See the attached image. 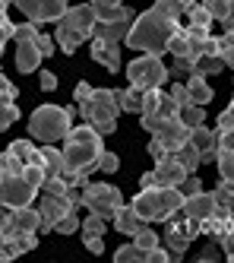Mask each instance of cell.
<instances>
[{
	"label": "cell",
	"mask_w": 234,
	"mask_h": 263,
	"mask_svg": "<svg viewBox=\"0 0 234 263\" xmlns=\"http://www.w3.org/2000/svg\"><path fill=\"white\" fill-rule=\"evenodd\" d=\"M231 102H234V99H231Z\"/></svg>",
	"instance_id": "60"
},
{
	"label": "cell",
	"mask_w": 234,
	"mask_h": 263,
	"mask_svg": "<svg viewBox=\"0 0 234 263\" xmlns=\"http://www.w3.org/2000/svg\"><path fill=\"white\" fill-rule=\"evenodd\" d=\"M152 175H155V187H178V184L187 178V168L174 159V153H168V156H162V159H155Z\"/></svg>",
	"instance_id": "14"
},
{
	"label": "cell",
	"mask_w": 234,
	"mask_h": 263,
	"mask_svg": "<svg viewBox=\"0 0 234 263\" xmlns=\"http://www.w3.org/2000/svg\"><path fill=\"white\" fill-rule=\"evenodd\" d=\"M76 229H80V219H76V210H73V213H67L61 222L54 225V232H61V235H70V232H76Z\"/></svg>",
	"instance_id": "43"
},
{
	"label": "cell",
	"mask_w": 234,
	"mask_h": 263,
	"mask_svg": "<svg viewBox=\"0 0 234 263\" xmlns=\"http://www.w3.org/2000/svg\"><path fill=\"white\" fill-rule=\"evenodd\" d=\"M178 118L187 124V127H197V124H206V108L203 105H181L178 108Z\"/></svg>",
	"instance_id": "30"
},
{
	"label": "cell",
	"mask_w": 234,
	"mask_h": 263,
	"mask_svg": "<svg viewBox=\"0 0 234 263\" xmlns=\"http://www.w3.org/2000/svg\"><path fill=\"white\" fill-rule=\"evenodd\" d=\"M178 102H174L168 92H165V99H162V105H159V111H155V115H140L143 118V130L149 127V124H155V121H168V118H178Z\"/></svg>",
	"instance_id": "27"
},
{
	"label": "cell",
	"mask_w": 234,
	"mask_h": 263,
	"mask_svg": "<svg viewBox=\"0 0 234 263\" xmlns=\"http://www.w3.org/2000/svg\"><path fill=\"white\" fill-rule=\"evenodd\" d=\"M4 156L19 159L23 165H29V162H42V156H38V149H35L32 140H16V143H10V146L4 149Z\"/></svg>",
	"instance_id": "23"
},
{
	"label": "cell",
	"mask_w": 234,
	"mask_h": 263,
	"mask_svg": "<svg viewBox=\"0 0 234 263\" xmlns=\"http://www.w3.org/2000/svg\"><path fill=\"white\" fill-rule=\"evenodd\" d=\"M19 121V105L16 99H0V130H7Z\"/></svg>",
	"instance_id": "33"
},
{
	"label": "cell",
	"mask_w": 234,
	"mask_h": 263,
	"mask_svg": "<svg viewBox=\"0 0 234 263\" xmlns=\"http://www.w3.org/2000/svg\"><path fill=\"white\" fill-rule=\"evenodd\" d=\"M184 194L178 187H140L133 197V210L140 213L143 222H168L174 213H181Z\"/></svg>",
	"instance_id": "3"
},
{
	"label": "cell",
	"mask_w": 234,
	"mask_h": 263,
	"mask_svg": "<svg viewBox=\"0 0 234 263\" xmlns=\"http://www.w3.org/2000/svg\"><path fill=\"white\" fill-rule=\"evenodd\" d=\"M149 134L165 146V153H178V149L190 140V127L181 121V118H168V121H155L146 127Z\"/></svg>",
	"instance_id": "12"
},
{
	"label": "cell",
	"mask_w": 234,
	"mask_h": 263,
	"mask_svg": "<svg viewBox=\"0 0 234 263\" xmlns=\"http://www.w3.org/2000/svg\"><path fill=\"white\" fill-rule=\"evenodd\" d=\"M168 96L178 102V105H190V92H187V83H174V86H168L165 89Z\"/></svg>",
	"instance_id": "44"
},
{
	"label": "cell",
	"mask_w": 234,
	"mask_h": 263,
	"mask_svg": "<svg viewBox=\"0 0 234 263\" xmlns=\"http://www.w3.org/2000/svg\"><path fill=\"white\" fill-rule=\"evenodd\" d=\"M10 7H13V0H0V13H7Z\"/></svg>",
	"instance_id": "57"
},
{
	"label": "cell",
	"mask_w": 234,
	"mask_h": 263,
	"mask_svg": "<svg viewBox=\"0 0 234 263\" xmlns=\"http://www.w3.org/2000/svg\"><path fill=\"white\" fill-rule=\"evenodd\" d=\"M187 92H190V102L193 105H209L212 102V86L206 83V77H187Z\"/></svg>",
	"instance_id": "25"
},
{
	"label": "cell",
	"mask_w": 234,
	"mask_h": 263,
	"mask_svg": "<svg viewBox=\"0 0 234 263\" xmlns=\"http://www.w3.org/2000/svg\"><path fill=\"white\" fill-rule=\"evenodd\" d=\"M121 203H124V197H121V191H117L114 184H102V181H86L83 184V206L89 213L102 216L105 222L117 216Z\"/></svg>",
	"instance_id": "8"
},
{
	"label": "cell",
	"mask_w": 234,
	"mask_h": 263,
	"mask_svg": "<svg viewBox=\"0 0 234 263\" xmlns=\"http://www.w3.org/2000/svg\"><path fill=\"white\" fill-rule=\"evenodd\" d=\"M42 58L45 54L38 51L35 42H16V70L19 73H35L42 67Z\"/></svg>",
	"instance_id": "20"
},
{
	"label": "cell",
	"mask_w": 234,
	"mask_h": 263,
	"mask_svg": "<svg viewBox=\"0 0 234 263\" xmlns=\"http://www.w3.org/2000/svg\"><path fill=\"white\" fill-rule=\"evenodd\" d=\"M174 159H178V162L187 168V175H197V168L203 165V159H200V153H197V146H193L190 140L178 149V153H174Z\"/></svg>",
	"instance_id": "28"
},
{
	"label": "cell",
	"mask_w": 234,
	"mask_h": 263,
	"mask_svg": "<svg viewBox=\"0 0 234 263\" xmlns=\"http://www.w3.org/2000/svg\"><path fill=\"white\" fill-rule=\"evenodd\" d=\"M117 168H121V159H117V153H105L99 156V165H95V172H105V175H114Z\"/></svg>",
	"instance_id": "39"
},
{
	"label": "cell",
	"mask_w": 234,
	"mask_h": 263,
	"mask_svg": "<svg viewBox=\"0 0 234 263\" xmlns=\"http://www.w3.org/2000/svg\"><path fill=\"white\" fill-rule=\"evenodd\" d=\"M111 222H114V229L121 232V235H130V238H133V235L146 225V222L140 219V213L133 210V203H130V206H124V203H121V210H117V216H114Z\"/></svg>",
	"instance_id": "21"
},
{
	"label": "cell",
	"mask_w": 234,
	"mask_h": 263,
	"mask_svg": "<svg viewBox=\"0 0 234 263\" xmlns=\"http://www.w3.org/2000/svg\"><path fill=\"white\" fill-rule=\"evenodd\" d=\"M187 20H190V26H197V29H209V26H212V16L203 10V4L190 7V10H187Z\"/></svg>",
	"instance_id": "38"
},
{
	"label": "cell",
	"mask_w": 234,
	"mask_h": 263,
	"mask_svg": "<svg viewBox=\"0 0 234 263\" xmlns=\"http://www.w3.org/2000/svg\"><path fill=\"white\" fill-rule=\"evenodd\" d=\"M89 7L95 13V23H117L133 13L124 0H89Z\"/></svg>",
	"instance_id": "17"
},
{
	"label": "cell",
	"mask_w": 234,
	"mask_h": 263,
	"mask_svg": "<svg viewBox=\"0 0 234 263\" xmlns=\"http://www.w3.org/2000/svg\"><path fill=\"white\" fill-rule=\"evenodd\" d=\"M216 165H219L222 184H228L231 191H234V153H228V149H219V156H216Z\"/></svg>",
	"instance_id": "29"
},
{
	"label": "cell",
	"mask_w": 234,
	"mask_h": 263,
	"mask_svg": "<svg viewBox=\"0 0 234 263\" xmlns=\"http://www.w3.org/2000/svg\"><path fill=\"white\" fill-rule=\"evenodd\" d=\"M117 105H121V111H130V115H143V89L136 86L117 89Z\"/></svg>",
	"instance_id": "24"
},
{
	"label": "cell",
	"mask_w": 234,
	"mask_h": 263,
	"mask_svg": "<svg viewBox=\"0 0 234 263\" xmlns=\"http://www.w3.org/2000/svg\"><path fill=\"white\" fill-rule=\"evenodd\" d=\"M178 191H181L184 197H193V194H200V191H203V181H200L197 175H187V178L178 184Z\"/></svg>",
	"instance_id": "42"
},
{
	"label": "cell",
	"mask_w": 234,
	"mask_h": 263,
	"mask_svg": "<svg viewBox=\"0 0 234 263\" xmlns=\"http://www.w3.org/2000/svg\"><path fill=\"white\" fill-rule=\"evenodd\" d=\"M38 83H42V89H45V92H54V89H57V77H54L51 70H42V77H38Z\"/></svg>",
	"instance_id": "51"
},
{
	"label": "cell",
	"mask_w": 234,
	"mask_h": 263,
	"mask_svg": "<svg viewBox=\"0 0 234 263\" xmlns=\"http://www.w3.org/2000/svg\"><path fill=\"white\" fill-rule=\"evenodd\" d=\"M76 206H83V191L73 194V197L42 194V200H38V213H42V232H54V225L61 222L67 213H73Z\"/></svg>",
	"instance_id": "10"
},
{
	"label": "cell",
	"mask_w": 234,
	"mask_h": 263,
	"mask_svg": "<svg viewBox=\"0 0 234 263\" xmlns=\"http://www.w3.org/2000/svg\"><path fill=\"white\" fill-rule=\"evenodd\" d=\"M203 10L212 16V20L225 23V16H228V0H203Z\"/></svg>",
	"instance_id": "40"
},
{
	"label": "cell",
	"mask_w": 234,
	"mask_h": 263,
	"mask_svg": "<svg viewBox=\"0 0 234 263\" xmlns=\"http://www.w3.org/2000/svg\"><path fill=\"white\" fill-rule=\"evenodd\" d=\"M4 219L13 222L16 232H42V213H38V206H19V210H10Z\"/></svg>",
	"instance_id": "19"
},
{
	"label": "cell",
	"mask_w": 234,
	"mask_h": 263,
	"mask_svg": "<svg viewBox=\"0 0 234 263\" xmlns=\"http://www.w3.org/2000/svg\"><path fill=\"white\" fill-rule=\"evenodd\" d=\"M83 244L92 254H105V238H83Z\"/></svg>",
	"instance_id": "52"
},
{
	"label": "cell",
	"mask_w": 234,
	"mask_h": 263,
	"mask_svg": "<svg viewBox=\"0 0 234 263\" xmlns=\"http://www.w3.org/2000/svg\"><path fill=\"white\" fill-rule=\"evenodd\" d=\"M165 99V89H146L143 92V115H155Z\"/></svg>",
	"instance_id": "36"
},
{
	"label": "cell",
	"mask_w": 234,
	"mask_h": 263,
	"mask_svg": "<svg viewBox=\"0 0 234 263\" xmlns=\"http://www.w3.org/2000/svg\"><path fill=\"white\" fill-rule=\"evenodd\" d=\"M219 257H222V244H219L216 238H212V241L206 244V248H203V254H200L197 260H200V263H212V260H219Z\"/></svg>",
	"instance_id": "45"
},
{
	"label": "cell",
	"mask_w": 234,
	"mask_h": 263,
	"mask_svg": "<svg viewBox=\"0 0 234 263\" xmlns=\"http://www.w3.org/2000/svg\"><path fill=\"white\" fill-rule=\"evenodd\" d=\"M73 115L76 111L67 105H38L32 111V118H29V134L32 140L38 143H57V140H64L70 134V127H73Z\"/></svg>",
	"instance_id": "4"
},
{
	"label": "cell",
	"mask_w": 234,
	"mask_h": 263,
	"mask_svg": "<svg viewBox=\"0 0 234 263\" xmlns=\"http://www.w3.org/2000/svg\"><path fill=\"white\" fill-rule=\"evenodd\" d=\"M13 29H16V23L7 20V13H0V54H4V45L13 39Z\"/></svg>",
	"instance_id": "46"
},
{
	"label": "cell",
	"mask_w": 234,
	"mask_h": 263,
	"mask_svg": "<svg viewBox=\"0 0 234 263\" xmlns=\"http://www.w3.org/2000/svg\"><path fill=\"white\" fill-rule=\"evenodd\" d=\"M146 153H149L152 159H162V156H168V153H165V146H162L159 140H155V137L149 140V149H146Z\"/></svg>",
	"instance_id": "54"
},
{
	"label": "cell",
	"mask_w": 234,
	"mask_h": 263,
	"mask_svg": "<svg viewBox=\"0 0 234 263\" xmlns=\"http://www.w3.org/2000/svg\"><path fill=\"white\" fill-rule=\"evenodd\" d=\"M80 115L86 124H92L102 137L114 134L117 130V115H121V105H117V92L114 89H92V96L80 105Z\"/></svg>",
	"instance_id": "6"
},
{
	"label": "cell",
	"mask_w": 234,
	"mask_h": 263,
	"mask_svg": "<svg viewBox=\"0 0 234 263\" xmlns=\"http://www.w3.org/2000/svg\"><path fill=\"white\" fill-rule=\"evenodd\" d=\"M146 260H149V263H165V260H178V257H171V254H168V248H162V244H155V248L146 254Z\"/></svg>",
	"instance_id": "47"
},
{
	"label": "cell",
	"mask_w": 234,
	"mask_h": 263,
	"mask_svg": "<svg viewBox=\"0 0 234 263\" xmlns=\"http://www.w3.org/2000/svg\"><path fill=\"white\" fill-rule=\"evenodd\" d=\"M0 99H7V96H4V92H0Z\"/></svg>",
	"instance_id": "59"
},
{
	"label": "cell",
	"mask_w": 234,
	"mask_h": 263,
	"mask_svg": "<svg viewBox=\"0 0 234 263\" xmlns=\"http://www.w3.org/2000/svg\"><path fill=\"white\" fill-rule=\"evenodd\" d=\"M174 29H178V23L162 16V13H155V10L136 13V20L127 32V45L133 51H143V54H165Z\"/></svg>",
	"instance_id": "2"
},
{
	"label": "cell",
	"mask_w": 234,
	"mask_h": 263,
	"mask_svg": "<svg viewBox=\"0 0 234 263\" xmlns=\"http://www.w3.org/2000/svg\"><path fill=\"white\" fill-rule=\"evenodd\" d=\"M222 29H225V32H234V0H228V16H225Z\"/></svg>",
	"instance_id": "55"
},
{
	"label": "cell",
	"mask_w": 234,
	"mask_h": 263,
	"mask_svg": "<svg viewBox=\"0 0 234 263\" xmlns=\"http://www.w3.org/2000/svg\"><path fill=\"white\" fill-rule=\"evenodd\" d=\"M38 23H16V29H13V39L16 42H35L38 39Z\"/></svg>",
	"instance_id": "37"
},
{
	"label": "cell",
	"mask_w": 234,
	"mask_h": 263,
	"mask_svg": "<svg viewBox=\"0 0 234 263\" xmlns=\"http://www.w3.org/2000/svg\"><path fill=\"white\" fill-rule=\"evenodd\" d=\"M23 178H26L32 187H38V191H42V184H45L48 172H45V165H42V162H29V165L23 168Z\"/></svg>",
	"instance_id": "35"
},
{
	"label": "cell",
	"mask_w": 234,
	"mask_h": 263,
	"mask_svg": "<svg viewBox=\"0 0 234 263\" xmlns=\"http://www.w3.org/2000/svg\"><path fill=\"white\" fill-rule=\"evenodd\" d=\"M89 96H92V86H89V83H80V86H76V92H73L76 105H83V102H86Z\"/></svg>",
	"instance_id": "53"
},
{
	"label": "cell",
	"mask_w": 234,
	"mask_h": 263,
	"mask_svg": "<svg viewBox=\"0 0 234 263\" xmlns=\"http://www.w3.org/2000/svg\"><path fill=\"white\" fill-rule=\"evenodd\" d=\"M146 260V251L140 248V244H124V248L114 251V263H143Z\"/></svg>",
	"instance_id": "31"
},
{
	"label": "cell",
	"mask_w": 234,
	"mask_h": 263,
	"mask_svg": "<svg viewBox=\"0 0 234 263\" xmlns=\"http://www.w3.org/2000/svg\"><path fill=\"white\" fill-rule=\"evenodd\" d=\"M216 206H219L216 194H212V191H200V194H193V197H184L181 213L190 216V219H197V222H203V219H209L212 213H216Z\"/></svg>",
	"instance_id": "16"
},
{
	"label": "cell",
	"mask_w": 234,
	"mask_h": 263,
	"mask_svg": "<svg viewBox=\"0 0 234 263\" xmlns=\"http://www.w3.org/2000/svg\"><path fill=\"white\" fill-rule=\"evenodd\" d=\"M200 235V222L190 219L184 213H174L168 219V229H165V241H168V251L181 260V254H187V248L193 244V238Z\"/></svg>",
	"instance_id": "9"
},
{
	"label": "cell",
	"mask_w": 234,
	"mask_h": 263,
	"mask_svg": "<svg viewBox=\"0 0 234 263\" xmlns=\"http://www.w3.org/2000/svg\"><path fill=\"white\" fill-rule=\"evenodd\" d=\"M219 149L234 153V130H219Z\"/></svg>",
	"instance_id": "50"
},
{
	"label": "cell",
	"mask_w": 234,
	"mask_h": 263,
	"mask_svg": "<svg viewBox=\"0 0 234 263\" xmlns=\"http://www.w3.org/2000/svg\"><path fill=\"white\" fill-rule=\"evenodd\" d=\"M219 244H222L225 260H231V263H234V229H231L228 235H222V238H219Z\"/></svg>",
	"instance_id": "48"
},
{
	"label": "cell",
	"mask_w": 234,
	"mask_h": 263,
	"mask_svg": "<svg viewBox=\"0 0 234 263\" xmlns=\"http://www.w3.org/2000/svg\"><path fill=\"white\" fill-rule=\"evenodd\" d=\"M35 45H38V51H42L45 58H51V54H54V48H57V42L51 39V35H38V39H35Z\"/></svg>",
	"instance_id": "49"
},
{
	"label": "cell",
	"mask_w": 234,
	"mask_h": 263,
	"mask_svg": "<svg viewBox=\"0 0 234 263\" xmlns=\"http://www.w3.org/2000/svg\"><path fill=\"white\" fill-rule=\"evenodd\" d=\"M152 10H155V13H162V16H168V20H174V23H178L181 16L187 13V7L181 4V0H155Z\"/></svg>",
	"instance_id": "32"
},
{
	"label": "cell",
	"mask_w": 234,
	"mask_h": 263,
	"mask_svg": "<svg viewBox=\"0 0 234 263\" xmlns=\"http://www.w3.org/2000/svg\"><path fill=\"white\" fill-rule=\"evenodd\" d=\"M133 241H136V244H140V248H143V251L149 254V251L155 248V244H159V235H155L152 229H146V225H143V229H140V232L133 235Z\"/></svg>",
	"instance_id": "41"
},
{
	"label": "cell",
	"mask_w": 234,
	"mask_h": 263,
	"mask_svg": "<svg viewBox=\"0 0 234 263\" xmlns=\"http://www.w3.org/2000/svg\"><path fill=\"white\" fill-rule=\"evenodd\" d=\"M222 70H225V61L219 54H203V58L193 61L190 77H212V73H222Z\"/></svg>",
	"instance_id": "26"
},
{
	"label": "cell",
	"mask_w": 234,
	"mask_h": 263,
	"mask_svg": "<svg viewBox=\"0 0 234 263\" xmlns=\"http://www.w3.org/2000/svg\"><path fill=\"white\" fill-rule=\"evenodd\" d=\"M102 153H105L102 134L92 124L70 127V134L64 137V162H67V172H73V175L89 178L95 172V165H99Z\"/></svg>",
	"instance_id": "1"
},
{
	"label": "cell",
	"mask_w": 234,
	"mask_h": 263,
	"mask_svg": "<svg viewBox=\"0 0 234 263\" xmlns=\"http://www.w3.org/2000/svg\"><path fill=\"white\" fill-rule=\"evenodd\" d=\"M127 80H130V86L146 92V89H162L165 80H171V77H168L162 54H143V58L127 64Z\"/></svg>",
	"instance_id": "7"
},
{
	"label": "cell",
	"mask_w": 234,
	"mask_h": 263,
	"mask_svg": "<svg viewBox=\"0 0 234 263\" xmlns=\"http://www.w3.org/2000/svg\"><path fill=\"white\" fill-rule=\"evenodd\" d=\"M181 4H184V7L190 10V7H197V4H200V0H181Z\"/></svg>",
	"instance_id": "58"
},
{
	"label": "cell",
	"mask_w": 234,
	"mask_h": 263,
	"mask_svg": "<svg viewBox=\"0 0 234 263\" xmlns=\"http://www.w3.org/2000/svg\"><path fill=\"white\" fill-rule=\"evenodd\" d=\"M38 156H42V165H45L48 178H54V175H64V172H67L64 149H54V143H45L42 149H38Z\"/></svg>",
	"instance_id": "22"
},
{
	"label": "cell",
	"mask_w": 234,
	"mask_h": 263,
	"mask_svg": "<svg viewBox=\"0 0 234 263\" xmlns=\"http://www.w3.org/2000/svg\"><path fill=\"white\" fill-rule=\"evenodd\" d=\"M140 187H155V175H152V172H146V175L140 178Z\"/></svg>",
	"instance_id": "56"
},
{
	"label": "cell",
	"mask_w": 234,
	"mask_h": 263,
	"mask_svg": "<svg viewBox=\"0 0 234 263\" xmlns=\"http://www.w3.org/2000/svg\"><path fill=\"white\" fill-rule=\"evenodd\" d=\"M190 143L197 146V153H200L203 162H216V156H219V134L216 130H209L206 124L190 127Z\"/></svg>",
	"instance_id": "15"
},
{
	"label": "cell",
	"mask_w": 234,
	"mask_h": 263,
	"mask_svg": "<svg viewBox=\"0 0 234 263\" xmlns=\"http://www.w3.org/2000/svg\"><path fill=\"white\" fill-rule=\"evenodd\" d=\"M92 61H95V64H102L108 73H117V67H121V45L102 42V39H92Z\"/></svg>",
	"instance_id": "18"
},
{
	"label": "cell",
	"mask_w": 234,
	"mask_h": 263,
	"mask_svg": "<svg viewBox=\"0 0 234 263\" xmlns=\"http://www.w3.org/2000/svg\"><path fill=\"white\" fill-rule=\"evenodd\" d=\"M13 4L29 16V23H57L70 10V0H13Z\"/></svg>",
	"instance_id": "13"
},
{
	"label": "cell",
	"mask_w": 234,
	"mask_h": 263,
	"mask_svg": "<svg viewBox=\"0 0 234 263\" xmlns=\"http://www.w3.org/2000/svg\"><path fill=\"white\" fill-rule=\"evenodd\" d=\"M92 26H95V13L89 4L80 7H70L61 20H57V32H54V42L64 54H73L83 42L92 39Z\"/></svg>",
	"instance_id": "5"
},
{
	"label": "cell",
	"mask_w": 234,
	"mask_h": 263,
	"mask_svg": "<svg viewBox=\"0 0 234 263\" xmlns=\"http://www.w3.org/2000/svg\"><path fill=\"white\" fill-rule=\"evenodd\" d=\"M80 229H83V238H105V219L89 213V219L80 222Z\"/></svg>",
	"instance_id": "34"
},
{
	"label": "cell",
	"mask_w": 234,
	"mask_h": 263,
	"mask_svg": "<svg viewBox=\"0 0 234 263\" xmlns=\"http://www.w3.org/2000/svg\"><path fill=\"white\" fill-rule=\"evenodd\" d=\"M38 194H42V191H38V187H32L23 175H4V178H0V203H4L7 210L32 206Z\"/></svg>",
	"instance_id": "11"
}]
</instances>
